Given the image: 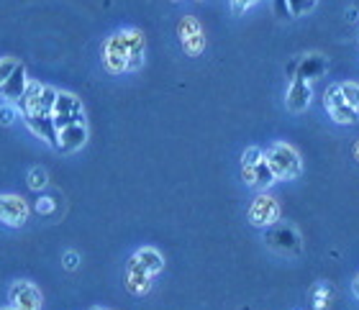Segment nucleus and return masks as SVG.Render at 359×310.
I'll list each match as a JSON object with an SVG mask.
<instances>
[{"mask_svg":"<svg viewBox=\"0 0 359 310\" xmlns=\"http://www.w3.org/2000/svg\"><path fill=\"white\" fill-rule=\"evenodd\" d=\"M57 92L52 85H41V83H29L23 98L18 100L15 111H21L23 123L29 126V131L34 136H39L46 146H57V131H54L52 121V108L54 100H57Z\"/></svg>","mask_w":359,"mask_h":310,"instance_id":"f257e3e1","label":"nucleus"},{"mask_svg":"<svg viewBox=\"0 0 359 310\" xmlns=\"http://www.w3.org/2000/svg\"><path fill=\"white\" fill-rule=\"evenodd\" d=\"M147 38L139 29H121L103 41V67L111 75H126L144 67Z\"/></svg>","mask_w":359,"mask_h":310,"instance_id":"f03ea898","label":"nucleus"},{"mask_svg":"<svg viewBox=\"0 0 359 310\" xmlns=\"http://www.w3.org/2000/svg\"><path fill=\"white\" fill-rule=\"evenodd\" d=\"M264 162H267L269 172L275 174L277 182L298 180L300 172H303V159H300V154L290 144H285V141L269 144L264 149Z\"/></svg>","mask_w":359,"mask_h":310,"instance_id":"7ed1b4c3","label":"nucleus"},{"mask_svg":"<svg viewBox=\"0 0 359 310\" xmlns=\"http://www.w3.org/2000/svg\"><path fill=\"white\" fill-rule=\"evenodd\" d=\"M52 121H54V131L88 123L85 121V108L80 103V98L72 95V92H57V100H54V108H52Z\"/></svg>","mask_w":359,"mask_h":310,"instance_id":"20e7f679","label":"nucleus"},{"mask_svg":"<svg viewBox=\"0 0 359 310\" xmlns=\"http://www.w3.org/2000/svg\"><path fill=\"white\" fill-rule=\"evenodd\" d=\"M264 244L269 249L283 254V257H298L303 251V241H300L298 228L290 223H275L264 231Z\"/></svg>","mask_w":359,"mask_h":310,"instance_id":"39448f33","label":"nucleus"},{"mask_svg":"<svg viewBox=\"0 0 359 310\" xmlns=\"http://www.w3.org/2000/svg\"><path fill=\"white\" fill-rule=\"evenodd\" d=\"M323 106H326V113L331 115V121L339 123V126H354L359 121V111H354L349 103L344 100L339 85H329L326 92H323Z\"/></svg>","mask_w":359,"mask_h":310,"instance_id":"423d86ee","label":"nucleus"},{"mask_svg":"<svg viewBox=\"0 0 359 310\" xmlns=\"http://www.w3.org/2000/svg\"><path fill=\"white\" fill-rule=\"evenodd\" d=\"M247 218H249V223L257 228L275 226V223H280V203H277L272 195H267V192H259V195L252 200V205H249Z\"/></svg>","mask_w":359,"mask_h":310,"instance_id":"0eeeda50","label":"nucleus"},{"mask_svg":"<svg viewBox=\"0 0 359 310\" xmlns=\"http://www.w3.org/2000/svg\"><path fill=\"white\" fill-rule=\"evenodd\" d=\"M8 303L13 310H41L44 297H41V290L34 282L18 280L8 290Z\"/></svg>","mask_w":359,"mask_h":310,"instance_id":"6e6552de","label":"nucleus"},{"mask_svg":"<svg viewBox=\"0 0 359 310\" xmlns=\"http://www.w3.org/2000/svg\"><path fill=\"white\" fill-rule=\"evenodd\" d=\"M177 36H180L182 49H185V54H190V57H201L203 49H205V34H203V26L198 18L185 15V18L177 23Z\"/></svg>","mask_w":359,"mask_h":310,"instance_id":"1a4fd4ad","label":"nucleus"},{"mask_svg":"<svg viewBox=\"0 0 359 310\" xmlns=\"http://www.w3.org/2000/svg\"><path fill=\"white\" fill-rule=\"evenodd\" d=\"M29 220V205L21 195L3 192L0 195V223L8 228H21Z\"/></svg>","mask_w":359,"mask_h":310,"instance_id":"9d476101","label":"nucleus"},{"mask_svg":"<svg viewBox=\"0 0 359 310\" xmlns=\"http://www.w3.org/2000/svg\"><path fill=\"white\" fill-rule=\"evenodd\" d=\"M311 98H313L311 83L300 80V77H290V85H287V92H285V106H287V111L290 113H303L311 106Z\"/></svg>","mask_w":359,"mask_h":310,"instance_id":"9b49d317","label":"nucleus"},{"mask_svg":"<svg viewBox=\"0 0 359 310\" xmlns=\"http://www.w3.org/2000/svg\"><path fill=\"white\" fill-rule=\"evenodd\" d=\"M292 67H295V75L292 77H300V80H306V83H313V80H318V77L326 75L329 62H326L323 54L311 52V54H306V57H300Z\"/></svg>","mask_w":359,"mask_h":310,"instance_id":"f8f14e48","label":"nucleus"},{"mask_svg":"<svg viewBox=\"0 0 359 310\" xmlns=\"http://www.w3.org/2000/svg\"><path fill=\"white\" fill-rule=\"evenodd\" d=\"M85 144H88V123H80V126H69V129L57 131V146L54 149L62 154H75Z\"/></svg>","mask_w":359,"mask_h":310,"instance_id":"ddd939ff","label":"nucleus"},{"mask_svg":"<svg viewBox=\"0 0 359 310\" xmlns=\"http://www.w3.org/2000/svg\"><path fill=\"white\" fill-rule=\"evenodd\" d=\"M126 290L131 295H147L151 290V274L136 262V257L128 259L126 265Z\"/></svg>","mask_w":359,"mask_h":310,"instance_id":"4468645a","label":"nucleus"},{"mask_svg":"<svg viewBox=\"0 0 359 310\" xmlns=\"http://www.w3.org/2000/svg\"><path fill=\"white\" fill-rule=\"evenodd\" d=\"M26 87H29V80H26V69H23V64H18V67L13 69V75H11L6 83L0 85V98L6 100V103H11V106H18V100L23 98Z\"/></svg>","mask_w":359,"mask_h":310,"instance_id":"2eb2a0df","label":"nucleus"},{"mask_svg":"<svg viewBox=\"0 0 359 310\" xmlns=\"http://www.w3.org/2000/svg\"><path fill=\"white\" fill-rule=\"evenodd\" d=\"M241 180L247 188H255V190H267L269 185H275V174L269 172L267 162H257V164H249V167H241Z\"/></svg>","mask_w":359,"mask_h":310,"instance_id":"dca6fc26","label":"nucleus"},{"mask_svg":"<svg viewBox=\"0 0 359 310\" xmlns=\"http://www.w3.org/2000/svg\"><path fill=\"white\" fill-rule=\"evenodd\" d=\"M134 257H136V262H139V265H142L144 269L151 274V277L165 269V257H162L157 249H151V246H144V249H139Z\"/></svg>","mask_w":359,"mask_h":310,"instance_id":"f3484780","label":"nucleus"},{"mask_svg":"<svg viewBox=\"0 0 359 310\" xmlns=\"http://www.w3.org/2000/svg\"><path fill=\"white\" fill-rule=\"evenodd\" d=\"M277 6L285 15L290 18H300V15H308L318 6V0H277Z\"/></svg>","mask_w":359,"mask_h":310,"instance_id":"a211bd4d","label":"nucleus"},{"mask_svg":"<svg viewBox=\"0 0 359 310\" xmlns=\"http://www.w3.org/2000/svg\"><path fill=\"white\" fill-rule=\"evenodd\" d=\"M331 300H334V288H331L329 282H318L313 293H311V305L316 310H326L331 305Z\"/></svg>","mask_w":359,"mask_h":310,"instance_id":"6ab92c4d","label":"nucleus"},{"mask_svg":"<svg viewBox=\"0 0 359 310\" xmlns=\"http://www.w3.org/2000/svg\"><path fill=\"white\" fill-rule=\"evenodd\" d=\"M46 185H49V174H46V169L44 167H34L29 172V188L31 190H44Z\"/></svg>","mask_w":359,"mask_h":310,"instance_id":"aec40b11","label":"nucleus"},{"mask_svg":"<svg viewBox=\"0 0 359 310\" xmlns=\"http://www.w3.org/2000/svg\"><path fill=\"white\" fill-rule=\"evenodd\" d=\"M339 90L344 95V100L354 111H359V85L357 83H339Z\"/></svg>","mask_w":359,"mask_h":310,"instance_id":"412c9836","label":"nucleus"},{"mask_svg":"<svg viewBox=\"0 0 359 310\" xmlns=\"http://www.w3.org/2000/svg\"><path fill=\"white\" fill-rule=\"evenodd\" d=\"M18 64H21V62L13 59V57H0V85H3L8 77L13 75V69L18 67Z\"/></svg>","mask_w":359,"mask_h":310,"instance_id":"4be33fe9","label":"nucleus"},{"mask_svg":"<svg viewBox=\"0 0 359 310\" xmlns=\"http://www.w3.org/2000/svg\"><path fill=\"white\" fill-rule=\"evenodd\" d=\"M13 118H15V106L3 103V106H0V126H11Z\"/></svg>","mask_w":359,"mask_h":310,"instance_id":"5701e85b","label":"nucleus"},{"mask_svg":"<svg viewBox=\"0 0 359 310\" xmlns=\"http://www.w3.org/2000/svg\"><path fill=\"white\" fill-rule=\"evenodd\" d=\"M257 3H259V0H231V10L236 15H241V13H247L252 6H257Z\"/></svg>","mask_w":359,"mask_h":310,"instance_id":"b1692460","label":"nucleus"},{"mask_svg":"<svg viewBox=\"0 0 359 310\" xmlns=\"http://www.w3.org/2000/svg\"><path fill=\"white\" fill-rule=\"evenodd\" d=\"M36 211L39 213H52L54 211V200H52V197H41V200L36 203Z\"/></svg>","mask_w":359,"mask_h":310,"instance_id":"393cba45","label":"nucleus"},{"mask_svg":"<svg viewBox=\"0 0 359 310\" xmlns=\"http://www.w3.org/2000/svg\"><path fill=\"white\" fill-rule=\"evenodd\" d=\"M77 265H80V257H77L75 251H67V254H65V267H67V269H77Z\"/></svg>","mask_w":359,"mask_h":310,"instance_id":"a878e982","label":"nucleus"},{"mask_svg":"<svg viewBox=\"0 0 359 310\" xmlns=\"http://www.w3.org/2000/svg\"><path fill=\"white\" fill-rule=\"evenodd\" d=\"M357 10H354V8H346V21H357Z\"/></svg>","mask_w":359,"mask_h":310,"instance_id":"bb28decb","label":"nucleus"},{"mask_svg":"<svg viewBox=\"0 0 359 310\" xmlns=\"http://www.w3.org/2000/svg\"><path fill=\"white\" fill-rule=\"evenodd\" d=\"M352 290H354V295H357V300H359V274L354 277V285H352Z\"/></svg>","mask_w":359,"mask_h":310,"instance_id":"cd10ccee","label":"nucleus"},{"mask_svg":"<svg viewBox=\"0 0 359 310\" xmlns=\"http://www.w3.org/2000/svg\"><path fill=\"white\" fill-rule=\"evenodd\" d=\"M352 154H354V159H357V162H359V141L352 146Z\"/></svg>","mask_w":359,"mask_h":310,"instance_id":"c85d7f7f","label":"nucleus"},{"mask_svg":"<svg viewBox=\"0 0 359 310\" xmlns=\"http://www.w3.org/2000/svg\"><path fill=\"white\" fill-rule=\"evenodd\" d=\"M0 310H13V308H11V305H8V308H0Z\"/></svg>","mask_w":359,"mask_h":310,"instance_id":"c756f323","label":"nucleus"},{"mask_svg":"<svg viewBox=\"0 0 359 310\" xmlns=\"http://www.w3.org/2000/svg\"><path fill=\"white\" fill-rule=\"evenodd\" d=\"M93 310H105V308H93Z\"/></svg>","mask_w":359,"mask_h":310,"instance_id":"7c9ffc66","label":"nucleus"},{"mask_svg":"<svg viewBox=\"0 0 359 310\" xmlns=\"http://www.w3.org/2000/svg\"><path fill=\"white\" fill-rule=\"evenodd\" d=\"M198 3H201V0H198Z\"/></svg>","mask_w":359,"mask_h":310,"instance_id":"2f4dec72","label":"nucleus"}]
</instances>
